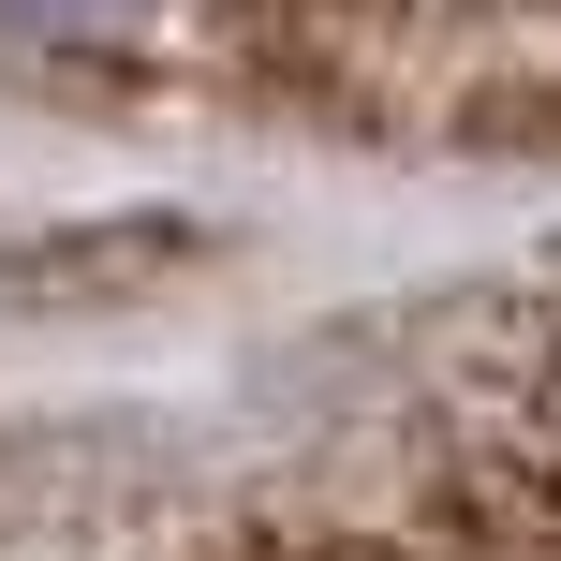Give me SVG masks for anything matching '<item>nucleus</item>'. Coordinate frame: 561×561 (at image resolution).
<instances>
[{"instance_id":"1","label":"nucleus","mask_w":561,"mask_h":561,"mask_svg":"<svg viewBox=\"0 0 561 561\" xmlns=\"http://www.w3.org/2000/svg\"><path fill=\"white\" fill-rule=\"evenodd\" d=\"M148 0H0V30H89V45H118Z\"/></svg>"}]
</instances>
